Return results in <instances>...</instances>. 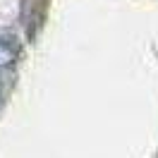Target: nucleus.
<instances>
[{
    "instance_id": "1",
    "label": "nucleus",
    "mask_w": 158,
    "mask_h": 158,
    "mask_svg": "<svg viewBox=\"0 0 158 158\" xmlns=\"http://www.w3.org/2000/svg\"><path fill=\"white\" fill-rule=\"evenodd\" d=\"M19 53H22L19 41L15 39V36H10V34H2L0 31V69L12 67L19 60Z\"/></svg>"
},
{
    "instance_id": "2",
    "label": "nucleus",
    "mask_w": 158,
    "mask_h": 158,
    "mask_svg": "<svg viewBox=\"0 0 158 158\" xmlns=\"http://www.w3.org/2000/svg\"><path fill=\"white\" fill-rule=\"evenodd\" d=\"M5 91H7V86H5V79L0 77V103L5 101Z\"/></svg>"
}]
</instances>
